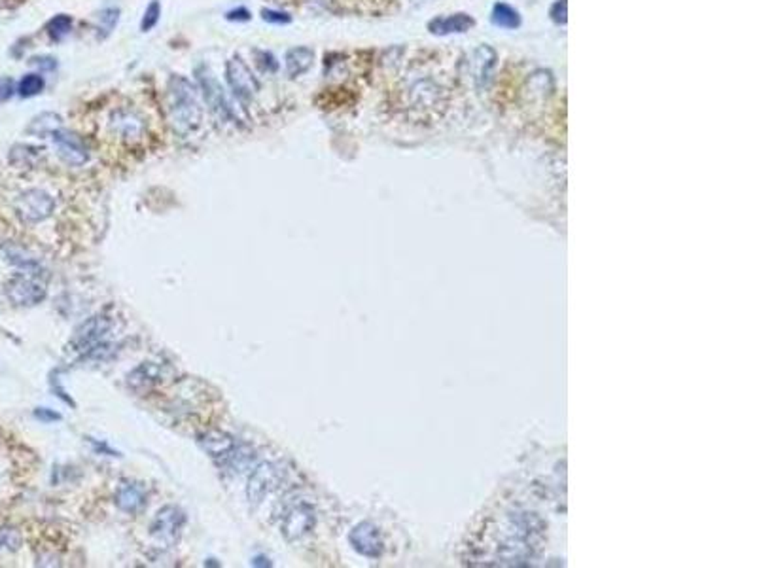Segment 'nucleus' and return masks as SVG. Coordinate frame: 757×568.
<instances>
[{
  "label": "nucleus",
  "mask_w": 757,
  "mask_h": 568,
  "mask_svg": "<svg viewBox=\"0 0 757 568\" xmlns=\"http://www.w3.org/2000/svg\"><path fill=\"white\" fill-rule=\"evenodd\" d=\"M101 195L90 180L53 167L36 152L0 165V231L6 243L51 258H72L95 241Z\"/></svg>",
  "instance_id": "f257e3e1"
},
{
  "label": "nucleus",
  "mask_w": 757,
  "mask_h": 568,
  "mask_svg": "<svg viewBox=\"0 0 757 568\" xmlns=\"http://www.w3.org/2000/svg\"><path fill=\"white\" fill-rule=\"evenodd\" d=\"M82 139L110 167H134L160 152L165 142V116L148 90L104 91L74 110Z\"/></svg>",
  "instance_id": "f03ea898"
},
{
  "label": "nucleus",
  "mask_w": 757,
  "mask_h": 568,
  "mask_svg": "<svg viewBox=\"0 0 757 568\" xmlns=\"http://www.w3.org/2000/svg\"><path fill=\"white\" fill-rule=\"evenodd\" d=\"M152 394L153 408L161 411V415L167 417L174 427L188 428L193 432H203L212 427V422L220 417V409H223L216 390L191 377L165 385Z\"/></svg>",
  "instance_id": "7ed1b4c3"
},
{
  "label": "nucleus",
  "mask_w": 757,
  "mask_h": 568,
  "mask_svg": "<svg viewBox=\"0 0 757 568\" xmlns=\"http://www.w3.org/2000/svg\"><path fill=\"white\" fill-rule=\"evenodd\" d=\"M439 59H411L390 85V106L396 110H405L415 114L419 110L445 106L443 95L451 91L447 85V76L438 78Z\"/></svg>",
  "instance_id": "20e7f679"
},
{
  "label": "nucleus",
  "mask_w": 757,
  "mask_h": 568,
  "mask_svg": "<svg viewBox=\"0 0 757 568\" xmlns=\"http://www.w3.org/2000/svg\"><path fill=\"white\" fill-rule=\"evenodd\" d=\"M36 466V455L18 436L0 427V519L20 502L34 479Z\"/></svg>",
  "instance_id": "39448f33"
},
{
  "label": "nucleus",
  "mask_w": 757,
  "mask_h": 568,
  "mask_svg": "<svg viewBox=\"0 0 757 568\" xmlns=\"http://www.w3.org/2000/svg\"><path fill=\"white\" fill-rule=\"evenodd\" d=\"M167 114L169 122L180 137L197 134L203 127L204 114L203 106L197 99V93L186 78L174 76L167 88Z\"/></svg>",
  "instance_id": "423d86ee"
},
{
  "label": "nucleus",
  "mask_w": 757,
  "mask_h": 568,
  "mask_svg": "<svg viewBox=\"0 0 757 568\" xmlns=\"http://www.w3.org/2000/svg\"><path fill=\"white\" fill-rule=\"evenodd\" d=\"M225 76H228L231 90H233V93H235L237 99H239L242 104L254 102L256 97L260 95V82H258V78L252 74L249 64L244 63L242 59L233 57L231 61H228V64H225Z\"/></svg>",
  "instance_id": "0eeeda50"
},
{
  "label": "nucleus",
  "mask_w": 757,
  "mask_h": 568,
  "mask_svg": "<svg viewBox=\"0 0 757 568\" xmlns=\"http://www.w3.org/2000/svg\"><path fill=\"white\" fill-rule=\"evenodd\" d=\"M6 296L13 305H36L46 298V286L36 279L27 275H15L6 282Z\"/></svg>",
  "instance_id": "6e6552de"
},
{
  "label": "nucleus",
  "mask_w": 757,
  "mask_h": 568,
  "mask_svg": "<svg viewBox=\"0 0 757 568\" xmlns=\"http://www.w3.org/2000/svg\"><path fill=\"white\" fill-rule=\"evenodd\" d=\"M312 527H314V510L307 502H299L286 511L280 529L288 542H296L309 534Z\"/></svg>",
  "instance_id": "1a4fd4ad"
},
{
  "label": "nucleus",
  "mask_w": 757,
  "mask_h": 568,
  "mask_svg": "<svg viewBox=\"0 0 757 568\" xmlns=\"http://www.w3.org/2000/svg\"><path fill=\"white\" fill-rule=\"evenodd\" d=\"M182 525H184V515L176 508L167 506L158 513V518L153 519L152 527H150V534L160 543L171 546L179 536Z\"/></svg>",
  "instance_id": "9d476101"
},
{
  "label": "nucleus",
  "mask_w": 757,
  "mask_h": 568,
  "mask_svg": "<svg viewBox=\"0 0 757 568\" xmlns=\"http://www.w3.org/2000/svg\"><path fill=\"white\" fill-rule=\"evenodd\" d=\"M280 479H282V473H280V470L275 466V464H269V462L261 464V466L258 468L252 476H250V481H249L250 502H252V504L261 502V500L265 498V494H269L273 489L279 487L277 483H279Z\"/></svg>",
  "instance_id": "9b49d317"
},
{
  "label": "nucleus",
  "mask_w": 757,
  "mask_h": 568,
  "mask_svg": "<svg viewBox=\"0 0 757 568\" xmlns=\"http://www.w3.org/2000/svg\"><path fill=\"white\" fill-rule=\"evenodd\" d=\"M109 330H110L109 319H104V317H95V319H91L88 324L82 326V330H80V332L76 333V338H74V345H76L78 351L91 349V347H95L97 343H99V341L106 335Z\"/></svg>",
  "instance_id": "f8f14e48"
},
{
  "label": "nucleus",
  "mask_w": 757,
  "mask_h": 568,
  "mask_svg": "<svg viewBox=\"0 0 757 568\" xmlns=\"http://www.w3.org/2000/svg\"><path fill=\"white\" fill-rule=\"evenodd\" d=\"M201 445L204 447L207 453H210V457H228L235 449V441L225 432L207 428L201 436Z\"/></svg>",
  "instance_id": "ddd939ff"
},
{
  "label": "nucleus",
  "mask_w": 757,
  "mask_h": 568,
  "mask_svg": "<svg viewBox=\"0 0 757 568\" xmlns=\"http://www.w3.org/2000/svg\"><path fill=\"white\" fill-rule=\"evenodd\" d=\"M116 504L120 510L127 511V513H137L146 504V498L140 487L133 485V483H123L116 491Z\"/></svg>",
  "instance_id": "4468645a"
},
{
  "label": "nucleus",
  "mask_w": 757,
  "mask_h": 568,
  "mask_svg": "<svg viewBox=\"0 0 757 568\" xmlns=\"http://www.w3.org/2000/svg\"><path fill=\"white\" fill-rule=\"evenodd\" d=\"M201 82H203L204 88V97H207V101H209V104L212 106V110L218 112L222 118H231V109L228 106L225 99H223V93L216 80L210 76V74H203Z\"/></svg>",
  "instance_id": "2eb2a0df"
},
{
  "label": "nucleus",
  "mask_w": 757,
  "mask_h": 568,
  "mask_svg": "<svg viewBox=\"0 0 757 568\" xmlns=\"http://www.w3.org/2000/svg\"><path fill=\"white\" fill-rule=\"evenodd\" d=\"M473 25V20L464 15V13H457V15H449V18H439V20H433L430 23V31L433 34H449V32H464L468 31L470 27Z\"/></svg>",
  "instance_id": "dca6fc26"
},
{
  "label": "nucleus",
  "mask_w": 757,
  "mask_h": 568,
  "mask_svg": "<svg viewBox=\"0 0 757 568\" xmlns=\"http://www.w3.org/2000/svg\"><path fill=\"white\" fill-rule=\"evenodd\" d=\"M352 542H354V548L358 551H362L363 555H375L379 551V536H377V530L371 529L369 525H360L354 532H352Z\"/></svg>",
  "instance_id": "f3484780"
},
{
  "label": "nucleus",
  "mask_w": 757,
  "mask_h": 568,
  "mask_svg": "<svg viewBox=\"0 0 757 568\" xmlns=\"http://www.w3.org/2000/svg\"><path fill=\"white\" fill-rule=\"evenodd\" d=\"M312 50L309 48H293L286 55V71L290 76H301L311 69Z\"/></svg>",
  "instance_id": "a211bd4d"
},
{
  "label": "nucleus",
  "mask_w": 757,
  "mask_h": 568,
  "mask_svg": "<svg viewBox=\"0 0 757 568\" xmlns=\"http://www.w3.org/2000/svg\"><path fill=\"white\" fill-rule=\"evenodd\" d=\"M492 21L500 27L515 29V27L519 25V15H517L515 10H511V8L506 6V4H498V6H494Z\"/></svg>",
  "instance_id": "6ab92c4d"
},
{
  "label": "nucleus",
  "mask_w": 757,
  "mask_h": 568,
  "mask_svg": "<svg viewBox=\"0 0 757 568\" xmlns=\"http://www.w3.org/2000/svg\"><path fill=\"white\" fill-rule=\"evenodd\" d=\"M42 90H44V80H42V76H39V74H29V76L23 78L20 83V93L23 97L36 95V93H40Z\"/></svg>",
  "instance_id": "aec40b11"
},
{
  "label": "nucleus",
  "mask_w": 757,
  "mask_h": 568,
  "mask_svg": "<svg viewBox=\"0 0 757 568\" xmlns=\"http://www.w3.org/2000/svg\"><path fill=\"white\" fill-rule=\"evenodd\" d=\"M70 18L69 15H57L55 20H51L50 21V25H48V32H50V36L51 39H63L64 34L70 31Z\"/></svg>",
  "instance_id": "412c9836"
},
{
  "label": "nucleus",
  "mask_w": 757,
  "mask_h": 568,
  "mask_svg": "<svg viewBox=\"0 0 757 568\" xmlns=\"http://www.w3.org/2000/svg\"><path fill=\"white\" fill-rule=\"evenodd\" d=\"M160 20V4L158 2H152L150 8L144 13V20H142V31H150L155 23Z\"/></svg>",
  "instance_id": "4be33fe9"
},
{
  "label": "nucleus",
  "mask_w": 757,
  "mask_h": 568,
  "mask_svg": "<svg viewBox=\"0 0 757 568\" xmlns=\"http://www.w3.org/2000/svg\"><path fill=\"white\" fill-rule=\"evenodd\" d=\"M12 95V82L10 80H0V101H4Z\"/></svg>",
  "instance_id": "5701e85b"
},
{
  "label": "nucleus",
  "mask_w": 757,
  "mask_h": 568,
  "mask_svg": "<svg viewBox=\"0 0 757 568\" xmlns=\"http://www.w3.org/2000/svg\"><path fill=\"white\" fill-rule=\"evenodd\" d=\"M263 18L268 21H288V18H280V13H275V12H263Z\"/></svg>",
  "instance_id": "b1692460"
},
{
  "label": "nucleus",
  "mask_w": 757,
  "mask_h": 568,
  "mask_svg": "<svg viewBox=\"0 0 757 568\" xmlns=\"http://www.w3.org/2000/svg\"><path fill=\"white\" fill-rule=\"evenodd\" d=\"M273 2H279V4H286V6H293V4H298L299 0H273Z\"/></svg>",
  "instance_id": "393cba45"
}]
</instances>
